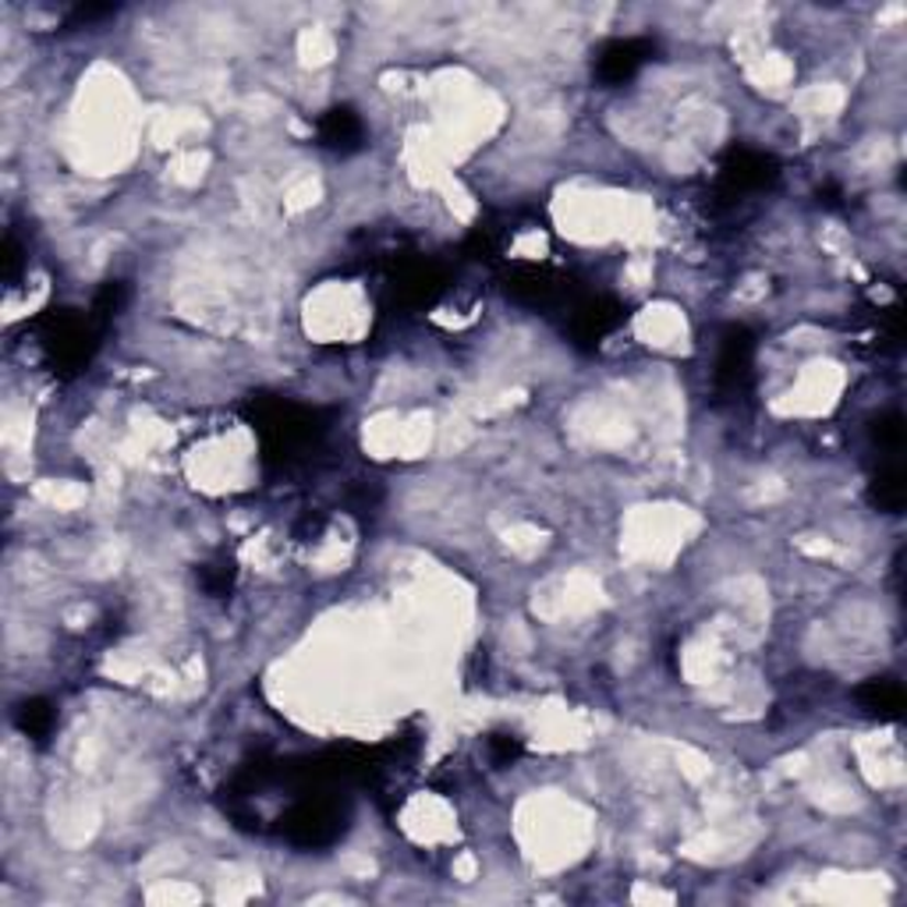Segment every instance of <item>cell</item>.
Listing matches in <instances>:
<instances>
[{
  "label": "cell",
  "instance_id": "obj_11",
  "mask_svg": "<svg viewBox=\"0 0 907 907\" xmlns=\"http://www.w3.org/2000/svg\"><path fill=\"white\" fill-rule=\"evenodd\" d=\"M557 276H549L543 270H521L514 273V281L507 284V291H514V298L532 302V305H546L553 295H557Z\"/></svg>",
  "mask_w": 907,
  "mask_h": 907
},
{
  "label": "cell",
  "instance_id": "obj_8",
  "mask_svg": "<svg viewBox=\"0 0 907 907\" xmlns=\"http://www.w3.org/2000/svg\"><path fill=\"white\" fill-rule=\"evenodd\" d=\"M858 702H862V710L869 716H880V719H900V713H904V691L889 678L865 681L858 688Z\"/></svg>",
  "mask_w": 907,
  "mask_h": 907
},
{
  "label": "cell",
  "instance_id": "obj_2",
  "mask_svg": "<svg viewBox=\"0 0 907 907\" xmlns=\"http://www.w3.org/2000/svg\"><path fill=\"white\" fill-rule=\"evenodd\" d=\"M43 344H46V351H50L60 369L75 373V369H82L92 359V351H97V330H92L89 319L57 316Z\"/></svg>",
  "mask_w": 907,
  "mask_h": 907
},
{
  "label": "cell",
  "instance_id": "obj_10",
  "mask_svg": "<svg viewBox=\"0 0 907 907\" xmlns=\"http://www.w3.org/2000/svg\"><path fill=\"white\" fill-rule=\"evenodd\" d=\"M904 497H907V483H904L900 465H889L886 472L875 475L869 486V500L875 511H883V514H897L904 507Z\"/></svg>",
  "mask_w": 907,
  "mask_h": 907
},
{
  "label": "cell",
  "instance_id": "obj_5",
  "mask_svg": "<svg viewBox=\"0 0 907 907\" xmlns=\"http://www.w3.org/2000/svg\"><path fill=\"white\" fill-rule=\"evenodd\" d=\"M316 135H319V146L344 152V157L365 146V125L351 106H333V111L322 114L316 125Z\"/></svg>",
  "mask_w": 907,
  "mask_h": 907
},
{
  "label": "cell",
  "instance_id": "obj_12",
  "mask_svg": "<svg viewBox=\"0 0 907 907\" xmlns=\"http://www.w3.org/2000/svg\"><path fill=\"white\" fill-rule=\"evenodd\" d=\"M199 586H203L209 596H227L230 586H235V567L230 564H206L203 571H199Z\"/></svg>",
  "mask_w": 907,
  "mask_h": 907
},
{
  "label": "cell",
  "instance_id": "obj_14",
  "mask_svg": "<svg viewBox=\"0 0 907 907\" xmlns=\"http://www.w3.org/2000/svg\"><path fill=\"white\" fill-rule=\"evenodd\" d=\"M125 298H128V291H125V284H121V281L103 284L100 295H97V305H92V313H97V319H111V316L121 313Z\"/></svg>",
  "mask_w": 907,
  "mask_h": 907
},
{
  "label": "cell",
  "instance_id": "obj_16",
  "mask_svg": "<svg viewBox=\"0 0 907 907\" xmlns=\"http://www.w3.org/2000/svg\"><path fill=\"white\" fill-rule=\"evenodd\" d=\"M111 14H117V4H82V8H75L68 14V25L71 29H82V25H97L103 19H111Z\"/></svg>",
  "mask_w": 907,
  "mask_h": 907
},
{
  "label": "cell",
  "instance_id": "obj_1",
  "mask_svg": "<svg viewBox=\"0 0 907 907\" xmlns=\"http://www.w3.org/2000/svg\"><path fill=\"white\" fill-rule=\"evenodd\" d=\"M281 823H284L287 840L298 843V848H327V843H333L337 837H341V829H344L341 808L330 805V802H322V797H316V802L295 805Z\"/></svg>",
  "mask_w": 907,
  "mask_h": 907
},
{
  "label": "cell",
  "instance_id": "obj_4",
  "mask_svg": "<svg viewBox=\"0 0 907 907\" xmlns=\"http://www.w3.org/2000/svg\"><path fill=\"white\" fill-rule=\"evenodd\" d=\"M773 178H776V160L756 149H734L724 160V167H719V184H724L730 195L759 192Z\"/></svg>",
  "mask_w": 907,
  "mask_h": 907
},
{
  "label": "cell",
  "instance_id": "obj_9",
  "mask_svg": "<svg viewBox=\"0 0 907 907\" xmlns=\"http://www.w3.org/2000/svg\"><path fill=\"white\" fill-rule=\"evenodd\" d=\"M14 727H19L29 741H46L57 727V713L46 699H25L14 710Z\"/></svg>",
  "mask_w": 907,
  "mask_h": 907
},
{
  "label": "cell",
  "instance_id": "obj_7",
  "mask_svg": "<svg viewBox=\"0 0 907 907\" xmlns=\"http://www.w3.org/2000/svg\"><path fill=\"white\" fill-rule=\"evenodd\" d=\"M624 322V309L617 302L610 298H599V302H589L586 309L575 313V337L581 344H599L606 333H613Z\"/></svg>",
  "mask_w": 907,
  "mask_h": 907
},
{
  "label": "cell",
  "instance_id": "obj_15",
  "mask_svg": "<svg viewBox=\"0 0 907 907\" xmlns=\"http://www.w3.org/2000/svg\"><path fill=\"white\" fill-rule=\"evenodd\" d=\"M521 751H525V745H521V737H514V734H494L489 737V759H494L497 766L518 762Z\"/></svg>",
  "mask_w": 907,
  "mask_h": 907
},
{
  "label": "cell",
  "instance_id": "obj_6",
  "mask_svg": "<svg viewBox=\"0 0 907 907\" xmlns=\"http://www.w3.org/2000/svg\"><path fill=\"white\" fill-rule=\"evenodd\" d=\"M751 351H756V337L745 327H730L719 344V362H716V379L719 387H741L751 373Z\"/></svg>",
  "mask_w": 907,
  "mask_h": 907
},
{
  "label": "cell",
  "instance_id": "obj_3",
  "mask_svg": "<svg viewBox=\"0 0 907 907\" xmlns=\"http://www.w3.org/2000/svg\"><path fill=\"white\" fill-rule=\"evenodd\" d=\"M653 54L656 46L649 39H613L596 57V79L603 86H624L627 79H635Z\"/></svg>",
  "mask_w": 907,
  "mask_h": 907
},
{
  "label": "cell",
  "instance_id": "obj_13",
  "mask_svg": "<svg viewBox=\"0 0 907 907\" xmlns=\"http://www.w3.org/2000/svg\"><path fill=\"white\" fill-rule=\"evenodd\" d=\"M872 437H875V443H880V447L900 451V443H904V419H900V415H883V419H875Z\"/></svg>",
  "mask_w": 907,
  "mask_h": 907
}]
</instances>
